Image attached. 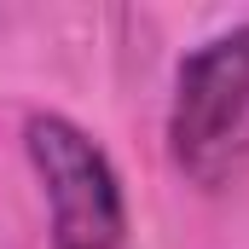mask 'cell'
<instances>
[{
	"label": "cell",
	"mask_w": 249,
	"mask_h": 249,
	"mask_svg": "<svg viewBox=\"0 0 249 249\" xmlns=\"http://www.w3.org/2000/svg\"><path fill=\"white\" fill-rule=\"evenodd\" d=\"M168 162L197 191H220L249 162V23L191 47L168 99Z\"/></svg>",
	"instance_id": "cell-1"
},
{
	"label": "cell",
	"mask_w": 249,
	"mask_h": 249,
	"mask_svg": "<svg viewBox=\"0 0 249 249\" xmlns=\"http://www.w3.org/2000/svg\"><path fill=\"white\" fill-rule=\"evenodd\" d=\"M23 151L47 197L53 249H127V197L110 151L58 110L23 122Z\"/></svg>",
	"instance_id": "cell-2"
}]
</instances>
